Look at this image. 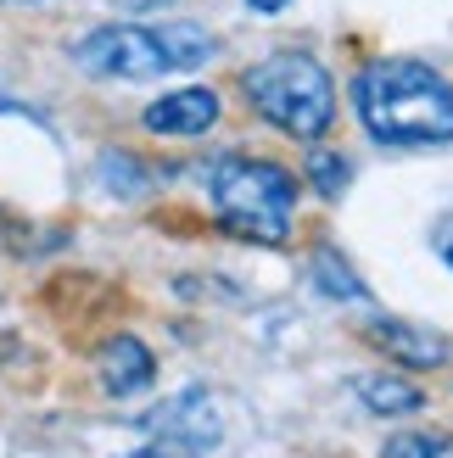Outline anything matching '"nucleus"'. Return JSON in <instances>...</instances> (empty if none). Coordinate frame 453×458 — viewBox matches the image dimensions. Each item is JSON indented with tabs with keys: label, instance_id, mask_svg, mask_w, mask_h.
Wrapping results in <instances>:
<instances>
[{
	"label": "nucleus",
	"instance_id": "4",
	"mask_svg": "<svg viewBox=\"0 0 453 458\" xmlns=\"http://www.w3.org/2000/svg\"><path fill=\"white\" fill-rule=\"evenodd\" d=\"M73 67L90 79H157L174 73L151 22H101L73 45Z\"/></svg>",
	"mask_w": 453,
	"mask_h": 458
},
{
	"label": "nucleus",
	"instance_id": "15",
	"mask_svg": "<svg viewBox=\"0 0 453 458\" xmlns=\"http://www.w3.org/2000/svg\"><path fill=\"white\" fill-rule=\"evenodd\" d=\"M124 458H201V453L179 447V442H146V447H134V453H124Z\"/></svg>",
	"mask_w": 453,
	"mask_h": 458
},
{
	"label": "nucleus",
	"instance_id": "9",
	"mask_svg": "<svg viewBox=\"0 0 453 458\" xmlns=\"http://www.w3.org/2000/svg\"><path fill=\"white\" fill-rule=\"evenodd\" d=\"M157 39H163V56L174 73H191V67H208L218 56V39L201 29V22H185V17H168V22H151Z\"/></svg>",
	"mask_w": 453,
	"mask_h": 458
},
{
	"label": "nucleus",
	"instance_id": "19",
	"mask_svg": "<svg viewBox=\"0 0 453 458\" xmlns=\"http://www.w3.org/2000/svg\"><path fill=\"white\" fill-rule=\"evenodd\" d=\"M448 263H453V246H448Z\"/></svg>",
	"mask_w": 453,
	"mask_h": 458
},
{
	"label": "nucleus",
	"instance_id": "2",
	"mask_svg": "<svg viewBox=\"0 0 453 458\" xmlns=\"http://www.w3.org/2000/svg\"><path fill=\"white\" fill-rule=\"evenodd\" d=\"M208 196H213L218 229H230V235L258 241V246H286L291 241L297 179H291L280 163L224 151V157H213V168H208Z\"/></svg>",
	"mask_w": 453,
	"mask_h": 458
},
{
	"label": "nucleus",
	"instance_id": "16",
	"mask_svg": "<svg viewBox=\"0 0 453 458\" xmlns=\"http://www.w3.org/2000/svg\"><path fill=\"white\" fill-rule=\"evenodd\" d=\"M246 6H252V12H286L291 0H246Z\"/></svg>",
	"mask_w": 453,
	"mask_h": 458
},
{
	"label": "nucleus",
	"instance_id": "17",
	"mask_svg": "<svg viewBox=\"0 0 453 458\" xmlns=\"http://www.w3.org/2000/svg\"><path fill=\"white\" fill-rule=\"evenodd\" d=\"M0 6H39V0H0Z\"/></svg>",
	"mask_w": 453,
	"mask_h": 458
},
{
	"label": "nucleus",
	"instance_id": "1",
	"mask_svg": "<svg viewBox=\"0 0 453 458\" xmlns=\"http://www.w3.org/2000/svg\"><path fill=\"white\" fill-rule=\"evenodd\" d=\"M358 123L375 146H448L453 140V84L415 56H375L353 79Z\"/></svg>",
	"mask_w": 453,
	"mask_h": 458
},
{
	"label": "nucleus",
	"instance_id": "12",
	"mask_svg": "<svg viewBox=\"0 0 453 458\" xmlns=\"http://www.w3.org/2000/svg\"><path fill=\"white\" fill-rule=\"evenodd\" d=\"M96 179L118 196V201H141L146 191H151V174L134 163L129 151H101V163H96Z\"/></svg>",
	"mask_w": 453,
	"mask_h": 458
},
{
	"label": "nucleus",
	"instance_id": "6",
	"mask_svg": "<svg viewBox=\"0 0 453 458\" xmlns=\"http://www.w3.org/2000/svg\"><path fill=\"white\" fill-rule=\"evenodd\" d=\"M96 380H101V392H107V397L129 403V397L151 392V380H157V358H151V347H146L141 335L118 330V335H107V341H101V352H96Z\"/></svg>",
	"mask_w": 453,
	"mask_h": 458
},
{
	"label": "nucleus",
	"instance_id": "11",
	"mask_svg": "<svg viewBox=\"0 0 453 458\" xmlns=\"http://www.w3.org/2000/svg\"><path fill=\"white\" fill-rule=\"evenodd\" d=\"M313 285H320L325 296H336V302H364V296H370V285L342 263V251H336V246L313 251Z\"/></svg>",
	"mask_w": 453,
	"mask_h": 458
},
{
	"label": "nucleus",
	"instance_id": "7",
	"mask_svg": "<svg viewBox=\"0 0 453 458\" xmlns=\"http://www.w3.org/2000/svg\"><path fill=\"white\" fill-rule=\"evenodd\" d=\"M364 335H370V347H380L392 363H403V369H442V363H453V335H442V330H432V325H409V318H375Z\"/></svg>",
	"mask_w": 453,
	"mask_h": 458
},
{
	"label": "nucleus",
	"instance_id": "10",
	"mask_svg": "<svg viewBox=\"0 0 453 458\" xmlns=\"http://www.w3.org/2000/svg\"><path fill=\"white\" fill-rule=\"evenodd\" d=\"M353 397L380 420H403V414H420L425 408V392L397 375H353Z\"/></svg>",
	"mask_w": 453,
	"mask_h": 458
},
{
	"label": "nucleus",
	"instance_id": "3",
	"mask_svg": "<svg viewBox=\"0 0 453 458\" xmlns=\"http://www.w3.org/2000/svg\"><path fill=\"white\" fill-rule=\"evenodd\" d=\"M241 96L269 129L291 134V140H320L336 123V84L325 62H313L308 51H275L252 62L241 73Z\"/></svg>",
	"mask_w": 453,
	"mask_h": 458
},
{
	"label": "nucleus",
	"instance_id": "8",
	"mask_svg": "<svg viewBox=\"0 0 453 458\" xmlns=\"http://www.w3.org/2000/svg\"><path fill=\"white\" fill-rule=\"evenodd\" d=\"M218 96L213 89H168V96H157L146 112H141V123L151 134H168V140H196V134H208L218 123Z\"/></svg>",
	"mask_w": 453,
	"mask_h": 458
},
{
	"label": "nucleus",
	"instance_id": "18",
	"mask_svg": "<svg viewBox=\"0 0 453 458\" xmlns=\"http://www.w3.org/2000/svg\"><path fill=\"white\" fill-rule=\"evenodd\" d=\"M0 241H6V213H0Z\"/></svg>",
	"mask_w": 453,
	"mask_h": 458
},
{
	"label": "nucleus",
	"instance_id": "14",
	"mask_svg": "<svg viewBox=\"0 0 453 458\" xmlns=\"http://www.w3.org/2000/svg\"><path fill=\"white\" fill-rule=\"evenodd\" d=\"M380 458H453V430H397Z\"/></svg>",
	"mask_w": 453,
	"mask_h": 458
},
{
	"label": "nucleus",
	"instance_id": "13",
	"mask_svg": "<svg viewBox=\"0 0 453 458\" xmlns=\"http://www.w3.org/2000/svg\"><path fill=\"white\" fill-rule=\"evenodd\" d=\"M303 174H308V185H313V196H325V201H342V191H347V179H353V168L342 163V151H325V146H313V151H308V163H303Z\"/></svg>",
	"mask_w": 453,
	"mask_h": 458
},
{
	"label": "nucleus",
	"instance_id": "5",
	"mask_svg": "<svg viewBox=\"0 0 453 458\" xmlns=\"http://www.w3.org/2000/svg\"><path fill=\"white\" fill-rule=\"evenodd\" d=\"M134 425H141L151 442H179V447H191V453H208V447H218V437H224L218 403H213L208 392H174V397L157 403L151 414H141Z\"/></svg>",
	"mask_w": 453,
	"mask_h": 458
}]
</instances>
